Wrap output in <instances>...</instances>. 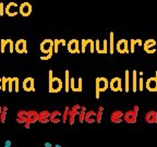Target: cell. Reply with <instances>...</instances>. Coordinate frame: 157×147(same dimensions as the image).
<instances>
[{"mask_svg":"<svg viewBox=\"0 0 157 147\" xmlns=\"http://www.w3.org/2000/svg\"><path fill=\"white\" fill-rule=\"evenodd\" d=\"M62 81L59 77H54L52 76V70L49 71V81H48V91L49 93H59L62 88Z\"/></svg>","mask_w":157,"mask_h":147,"instance_id":"obj_1","label":"cell"},{"mask_svg":"<svg viewBox=\"0 0 157 147\" xmlns=\"http://www.w3.org/2000/svg\"><path fill=\"white\" fill-rule=\"evenodd\" d=\"M109 87V82L106 77H97L96 78V98H99V93L105 92Z\"/></svg>","mask_w":157,"mask_h":147,"instance_id":"obj_2","label":"cell"},{"mask_svg":"<svg viewBox=\"0 0 157 147\" xmlns=\"http://www.w3.org/2000/svg\"><path fill=\"white\" fill-rule=\"evenodd\" d=\"M5 13L8 17H15L17 13H20V6H17V3L13 2H9L5 8Z\"/></svg>","mask_w":157,"mask_h":147,"instance_id":"obj_3","label":"cell"},{"mask_svg":"<svg viewBox=\"0 0 157 147\" xmlns=\"http://www.w3.org/2000/svg\"><path fill=\"white\" fill-rule=\"evenodd\" d=\"M39 48H40V51L44 55H48L49 52H52V49H54V40H52V39H44V40L40 43Z\"/></svg>","mask_w":157,"mask_h":147,"instance_id":"obj_4","label":"cell"},{"mask_svg":"<svg viewBox=\"0 0 157 147\" xmlns=\"http://www.w3.org/2000/svg\"><path fill=\"white\" fill-rule=\"evenodd\" d=\"M14 50L17 54H26L27 52V43L25 39H19L14 43Z\"/></svg>","mask_w":157,"mask_h":147,"instance_id":"obj_5","label":"cell"},{"mask_svg":"<svg viewBox=\"0 0 157 147\" xmlns=\"http://www.w3.org/2000/svg\"><path fill=\"white\" fill-rule=\"evenodd\" d=\"M7 89L9 91V93H12V92L17 93L20 89L19 88V77H9V80H8Z\"/></svg>","mask_w":157,"mask_h":147,"instance_id":"obj_6","label":"cell"},{"mask_svg":"<svg viewBox=\"0 0 157 147\" xmlns=\"http://www.w3.org/2000/svg\"><path fill=\"white\" fill-rule=\"evenodd\" d=\"M23 89L25 92H35V81L33 77H26L23 80Z\"/></svg>","mask_w":157,"mask_h":147,"instance_id":"obj_7","label":"cell"},{"mask_svg":"<svg viewBox=\"0 0 157 147\" xmlns=\"http://www.w3.org/2000/svg\"><path fill=\"white\" fill-rule=\"evenodd\" d=\"M67 48L70 54H78L80 52V44L76 39H71L70 42L67 43Z\"/></svg>","mask_w":157,"mask_h":147,"instance_id":"obj_8","label":"cell"},{"mask_svg":"<svg viewBox=\"0 0 157 147\" xmlns=\"http://www.w3.org/2000/svg\"><path fill=\"white\" fill-rule=\"evenodd\" d=\"M32 13V5L27 1L22 2L20 5V14L22 17H29Z\"/></svg>","mask_w":157,"mask_h":147,"instance_id":"obj_9","label":"cell"},{"mask_svg":"<svg viewBox=\"0 0 157 147\" xmlns=\"http://www.w3.org/2000/svg\"><path fill=\"white\" fill-rule=\"evenodd\" d=\"M122 82H121L120 77H113L110 82H109V87L113 92H121L122 91Z\"/></svg>","mask_w":157,"mask_h":147,"instance_id":"obj_10","label":"cell"},{"mask_svg":"<svg viewBox=\"0 0 157 147\" xmlns=\"http://www.w3.org/2000/svg\"><path fill=\"white\" fill-rule=\"evenodd\" d=\"M145 86H146L147 91L157 92V71H156V76H155V77L147 78L146 85H145Z\"/></svg>","mask_w":157,"mask_h":147,"instance_id":"obj_11","label":"cell"},{"mask_svg":"<svg viewBox=\"0 0 157 147\" xmlns=\"http://www.w3.org/2000/svg\"><path fill=\"white\" fill-rule=\"evenodd\" d=\"M107 40H103V42H101L99 39H97L95 43V46H96V51L98 52V54H106L107 52Z\"/></svg>","mask_w":157,"mask_h":147,"instance_id":"obj_12","label":"cell"},{"mask_svg":"<svg viewBox=\"0 0 157 147\" xmlns=\"http://www.w3.org/2000/svg\"><path fill=\"white\" fill-rule=\"evenodd\" d=\"M116 49L120 54H127L128 51V40L127 39H120L116 45Z\"/></svg>","mask_w":157,"mask_h":147,"instance_id":"obj_13","label":"cell"},{"mask_svg":"<svg viewBox=\"0 0 157 147\" xmlns=\"http://www.w3.org/2000/svg\"><path fill=\"white\" fill-rule=\"evenodd\" d=\"M155 45H156L155 39H147L146 42L144 43V50L147 54H154L156 51V49L154 48Z\"/></svg>","mask_w":157,"mask_h":147,"instance_id":"obj_14","label":"cell"},{"mask_svg":"<svg viewBox=\"0 0 157 147\" xmlns=\"http://www.w3.org/2000/svg\"><path fill=\"white\" fill-rule=\"evenodd\" d=\"M38 115L39 113H37L36 111H29L27 112V122L24 124L25 127H29V123H34L38 121Z\"/></svg>","mask_w":157,"mask_h":147,"instance_id":"obj_15","label":"cell"},{"mask_svg":"<svg viewBox=\"0 0 157 147\" xmlns=\"http://www.w3.org/2000/svg\"><path fill=\"white\" fill-rule=\"evenodd\" d=\"M136 115L137 112L136 111H129L124 115V120L127 121L128 123H134L136 122Z\"/></svg>","mask_w":157,"mask_h":147,"instance_id":"obj_16","label":"cell"},{"mask_svg":"<svg viewBox=\"0 0 157 147\" xmlns=\"http://www.w3.org/2000/svg\"><path fill=\"white\" fill-rule=\"evenodd\" d=\"M80 109H81V107H80V106H74L71 110H70V112H69V115H70V124H73L75 117L80 115V112H78V110H80Z\"/></svg>","mask_w":157,"mask_h":147,"instance_id":"obj_17","label":"cell"},{"mask_svg":"<svg viewBox=\"0 0 157 147\" xmlns=\"http://www.w3.org/2000/svg\"><path fill=\"white\" fill-rule=\"evenodd\" d=\"M64 91H66V93H68L69 91H70V81H71V78H70V72H69V70H66V72H64Z\"/></svg>","mask_w":157,"mask_h":147,"instance_id":"obj_18","label":"cell"},{"mask_svg":"<svg viewBox=\"0 0 157 147\" xmlns=\"http://www.w3.org/2000/svg\"><path fill=\"white\" fill-rule=\"evenodd\" d=\"M50 120V113L48 111H43L42 113H39L38 115V121L42 123H46Z\"/></svg>","mask_w":157,"mask_h":147,"instance_id":"obj_19","label":"cell"},{"mask_svg":"<svg viewBox=\"0 0 157 147\" xmlns=\"http://www.w3.org/2000/svg\"><path fill=\"white\" fill-rule=\"evenodd\" d=\"M122 112L121 111H116V112H113V115H111V121L115 123H119L122 121Z\"/></svg>","mask_w":157,"mask_h":147,"instance_id":"obj_20","label":"cell"},{"mask_svg":"<svg viewBox=\"0 0 157 147\" xmlns=\"http://www.w3.org/2000/svg\"><path fill=\"white\" fill-rule=\"evenodd\" d=\"M145 119H146L147 122H150V123L157 122V113L155 112V111H151V112H148L145 115Z\"/></svg>","mask_w":157,"mask_h":147,"instance_id":"obj_21","label":"cell"},{"mask_svg":"<svg viewBox=\"0 0 157 147\" xmlns=\"http://www.w3.org/2000/svg\"><path fill=\"white\" fill-rule=\"evenodd\" d=\"M17 121L19 123H26L27 122V112L25 111H20L19 115H17Z\"/></svg>","mask_w":157,"mask_h":147,"instance_id":"obj_22","label":"cell"},{"mask_svg":"<svg viewBox=\"0 0 157 147\" xmlns=\"http://www.w3.org/2000/svg\"><path fill=\"white\" fill-rule=\"evenodd\" d=\"M85 121L88 123H93L96 121V112L94 111H90L85 115Z\"/></svg>","mask_w":157,"mask_h":147,"instance_id":"obj_23","label":"cell"},{"mask_svg":"<svg viewBox=\"0 0 157 147\" xmlns=\"http://www.w3.org/2000/svg\"><path fill=\"white\" fill-rule=\"evenodd\" d=\"M59 117H61V112H59V111H55L52 112V115H50V121L55 123H58L61 121V119Z\"/></svg>","mask_w":157,"mask_h":147,"instance_id":"obj_24","label":"cell"},{"mask_svg":"<svg viewBox=\"0 0 157 147\" xmlns=\"http://www.w3.org/2000/svg\"><path fill=\"white\" fill-rule=\"evenodd\" d=\"M129 75H130V72L125 71V82H124L125 93H129V91H130V84H129V82H130V77H129Z\"/></svg>","mask_w":157,"mask_h":147,"instance_id":"obj_25","label":"cell"},{"mask_svg":"<svg viewBox=\"0 0 157 147\" xmlns=\"http://www.w3.org/2000/svg\"><path fill=\"white\" fill-rule=\"evenodd\" d=\"M137 78H136V71H133V78H132V91L133 93L137 91Z\"/></svg>","mask_w":157,"mask_h":147,"instance_id":"obj_26","label":"cell"},{"mask_svg":"<svg viewBox=\"0 0 157 147\" xmlns=\"http://www.w3.org/2000/svg\"><path fill=\"white\" fill-rule=\"evenodd\" d=\"M8 46V39H1L0 40V52L3 54L6 51V47Z\"/></svg>","mask_w":157,"mask_h":147,"instance_id":"obj_27","label":"cell"},{"mask_svg":"<svg viewBox=\"0 0 157 147\" xmlns=\"http://www.w3.org/2000/svg\"><path fill=\"white\" fill-rule=\"evenodd\" d=\"M88 45H90V52L93 54L95 51V42H94L93 39H87Z\"/></svg>","mask_w":157,"mask_h":147,"instance_id":"obj_28","label":"cell"},{"mask_svg":"<svg viewBox=\"0 0 157 147\" xmlns=\"http://www.w3.org/2000/svg\"><path fill=\"white\" fill-rule=\"evenodd\" d=\"M8 47H9V51L10 52H13L14 51V42H13L12 39H8Z\"/></svg>","mask_w":157,"mask_h":147,"instance_id":"obj_29","label":"cell"},{"mask_svg":"<svg viewBox=\"0 0 157 147\" xmlns=\"http://www.w3.org/2000/svg\"><path fill=\"white\" fill-rule=\"evenodd\" d=\"M84 117H85V108L82 107L81 108V112H80V115H78V121H80V122H83Z\"/></svg>","mask_w":157,"mask_h":147,"instance_id":"obj_30","label":"cell"},{"mask_svg":"<svg viewBox=\"0 0 157 147\" xmlns=\"http://www.w3.org/2000/svg\"><path fill=\"white\" fill-rule=\"evenodd\" d=\"M70 88H71L73 92H78V88H76V85H75V78L71 77V81H70Z\"/></svg>","mask_w":157,"mask_h":147,"instance_id":"obj_31","label":"cell"},{"mask_svg":"<svg viewBox=\"0 0 157 147\" xmlns=\"http://www.w3.org/2000/svg\"><path fill=\"white\" fill-rule=\"evenodd\" d=\"M6 115H7V107H3L2 113H1V117H0V122H5L6 120Z\"/></svg>","mask_w":157,"mask_h":147,"instance_id":"obj_32","label":"cell"},{"mask_svg":"<svg viewBox=\"0 0 157 147\" xmlns=\"http://www.w3.org/2000/svg\"><path fill=\"white\" fill-rule=\"evenodd\" d=\"M82 47H81V52H85L86 50V46H87L88 42H87V39H82Z\"/></svg>","mask_w":157,"mask_h":147,"instance_id":"obj_33","label":"cell"},{"mask_svg":"<svg viewBox=\"0 0 157 147\" xmlns=\"http://www.w3.org/2000/svg\"><path fill=\"white\" fill-rule=\"evenodd\" d=\"M8 80H9V77H2V89H1V91H3V92L7 91Z\"/></svg>","mask_w":157,"mask_h":147,"instance_id":"obj_34","label":"cell"},{"mask_svg":"<svg viewBox=\"0 0 157 147\" xmlns=\"http://www.w3.org/2000/svg\"><path fill=\"white\" fill-rule=\"evenodd\" d=\"M59 45H60V42H59V39H55V40H54V52H56V54L59 51V49H58Z\"/></svg>","mask_w":157,"mask_h":147,"instance_id":"obj_35","label":"cell"},{"mask_svg":"<svg viewBox=\"0 0 157 147\" xmlns=\"http://www.w3.org/2000/svg\"><path fill=\"white\" fill-rule=\"evenodd\" d=\"M109 44H110V52L113 54V33H110V38H109Z\"/></svg>","mask_w":157,"mask_h":147,"instance_id":"obj_36","label":"cell"},{"mask_svg":"<svg viewBox=\"0 0 157 147\" xmlns=\"http://www.w3.org/2000/svg\"><path fill=\"white\" fill-rule=\"evenodd\" d=\"M137 44V39H131V54L134 52V46Z\"/></svg>","mask_w":157,"mask_h":147,"instance_id":"obj_37","label":"cell"},{"mask_svg":"<svg viewBox=\"0 0 157 147\" xmlns=\"http://www.w3.org/2000/svg\"><path fill=\"white\" fill-rule=\"evenodd\" d=\"M5 8H6V6L3 5V2L1 1V2H0V17H2V15L5 14Z\"/></svg>","mask_w":157,"mask_h":147,"instance_id":"obj_38","label":"cell"},{"mask_svg":"<svg viewBox=\"0 0 157 147\" xmlns=\"http://www.w3.org/2000/svg\"><path fill=\"white\" fill-rule=\"evenodd\" d=\"M52 57V51L49 52V54L46 55V56H42V57H40V59H42V60H49Z\"/></svg>","mask_w":157,"mask_h":147,"instance_id":"obj_39","label":"cell"},{"mask_svg":"<svg viewBox=\"0 0 157 147\" xmlns=\"http://www.w3.org/2000/svg\"><path fill=\"white\" fill-rule=\"evenodd\" d=\"M68 111H69V108L67 107L66 110H64V113H63V118H62V122H66V121H67V115H68Z\"/></svg>","mask_w":157,"mask_h":147,"instance_id":"obj_40","label":"cell"},{"mask_svg":"<svg viewBox=\"0 0 157 147\" xmlns=\"http://www.w3.org/2000/svg\"><path fill=\"white\" fill-rule=\"evenodd\" d=\"M78 92H82V78L81 77H78Z\"/></svg>","mask_w":157,"mask_h":147,"instance_id":"obj_41","label":"cell"},{"mask_svg":"<svg viewBox=\"0 0 157 147\" xmlns=\"http://www.w3.org/2000/svg\"><path fill=\"white\" fill-rule=\"evenodd\" d=\"M3 147H11V141H6V143H5V146Z\"/></svg>","mask_w":157,"mask_h":147,"instance_id":"obj_42","label":"cell"},{"mask_svg":"<svg viewBox=\"0 0 157 147\" xmlns=\"http://www.w3.org/2000/svg\"><path fill=\"white\" fill-rule=\"evenodd\" d=\"M143 91V78L140 77V92Z\"/></svg>","mask_w":157,"mask_h":147,"instance_id":"obj_43","label":"cell"},{"mask_svg":"<svg viewBox=\"0 0 157 147\" xmlns=\"http://www.w3.org/2000/svg\"><path fill=\"white\" fill-rule=\"evenodd\" d=\"M59 42H60V45H62V46H67V43L64 39H59Z\"/></svg>","mask_w":157,"mask_h":147,"instance_id":"obj_44","label":"cell"},{"mask_svg":"<svg viewBox=\"0 0 157 147\" xmlns=\"http://www.w3.org/2000/svg\"><path fill=\"white\" fill-rule=\"evenodd\" d=\"M0 89H2V77H0Z\"/></svg>","mask_w":157,"mask_h":147,"instance_id":"obj_45","label":"cell"},{"mask_svg":"<svg viewBox=\"0 0 157 147\" xmlns=\"http://www.w3.org/2000/svg\"><path fill=\"white\" fill-rule=\"evenodd\" d=\"M45 146L46 147H52V145L50 143H45Z\"/></svg>","mask_w":157,"mask_h":147,"instance_id":"obj_46","label":"cell"},{"mask_svg":"<svg viewBox=\"0 0 157 147\" xmlns=\"http://www.w3.org/2000/svg\"><path fill=\"white\" fill-rule=\"evenodd\" d=\"M2 109H3L2 107H0V117H1V113H2Z\"/></svg>","mask_w":157,"mask_h":147,"instance_id":"obj_47","label":"cell"},{"mask_svg":"<svg viewBox=\"0 0 157 147\" xmlns=\"http://www.w3.org/2000/svg\"><path fill=\"white\" fill-rule=\"evenodd\" d=\"M55 147H61V146H60V145H56Z\"/></svg>","mask_w":157,"mask_h":147,"instance_id":"obj_48","label":"cell"}]
</instances>
